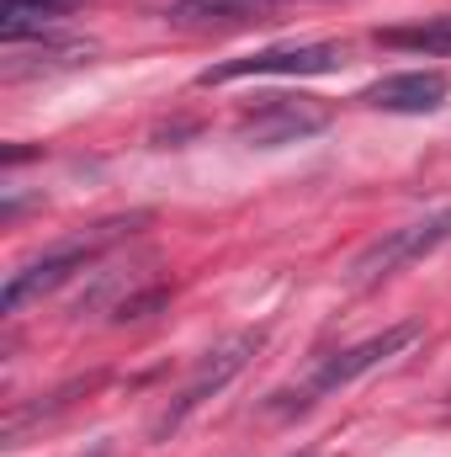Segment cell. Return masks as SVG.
<instances>
[{
  "label": "cell",
  "instance_id": "obj_10",
  "mask_svg": "<svg viewBox=\"0 0 451 457\" xmlns=\"http://www.w3.org/2000/svg\"><path fill=\"white\" fill-rule=\"evenodd\" d=\"M165 298H170V293H165V287H149V293H138V298H122V303H117V325H127V320H144V314H149V309H160V303H165Z\"/></svg>",
  "mask_w": 451,
  "mask_h": 457
},
{
  "label": "cell",
  "instance_id": "obj_2",
  "mask_svg": "<svg viewBox=\"0 0 451 457\" xmlns=\"http://www.w3.org/2000/svg\"><path fill=\"white\" fill-rule=\"evenodd\" d=\"M447 239H451V208L425 213V219H414V224L388 228L382 239H372V245L350 261V282H356V287H372V282H382L388 271H398V266H409V261H425V255L441 250Z\"/></svg>",
  "mask_w": 451,
  "mask_h": 457
},
{
  "label": "cell",
  "instance_id": "obj_11",
  "mask_svg": "<svg viewBox=\"0 0 451 457\" xmlns=\"http://www.w3.org/2000/svg\"><path fill=\"white\" fill-rule=\"evenodd\" d=\"M21 5H48V11H75V5H86V0H21Z\"/></svg>",
  "mask_w": 451,
  "mask_h": 457
},
{
  "label": "cell",
  "instance_id": "obj_6",
  "mask_svg": "<svg viewBox=\"0 0 451 457\" xmlns=\"http://www.w3.org/2000/svg\"><path fill=\"white\" fill-rule=\"evenodd\" d=\"M420 341V325L414 320H404V325H388L382 336H372V341H356L345 345V351H335L319 372H314V383H308V394H335V388H350L361 372H372V367H382L388 356H398L404 345Z\"/></svg>",
  "mask_w": 451,
  "mask_h": 457
},
{
  "label": "cell",
  "instance_id": "obj_12",
  "mask_svg": "<svg viewBox=\"0 0 451 457\" xmlns=\"http://www.w3.org/2000/svg\"><path fill=\"white\" fill-rule=\"evenodd\" d=\"M271 5H276V0H271Z\"/></svg>",
  "mask_w": 451,
  "mask_h": 457
},
{
  "label": "cell",
  "instance_id": "obj_7",
  "mask_svg": "<svg viewBox=\"0 0 451 457\" xmlns=\"http://www.w3.org/2000/svg\"><path fill=\"white\" fill-rule=\"evenodd\" d=\"M447 75L441 70H409V75H388V80H377V86H366L361 91V102L366 107H377V112H436L441 102H447Z\"/></svg>",
  "mask_w": 451,
  "mask_h": 457
},
{
  "label": "cell",
  "instance_id": "obj_5",
  "mask_svg": "<svg viewBox=\"0 0 451 457\" xmlns=\"http://www.w3.org/2000/svg\"><path fill=\"white\" fill-rule=\"evenodd\" d=\"M330 117L335 112L319 96H266L260 107L239 117V138L255 149H282V144H298L308 133H324Z\"/></svg>",
  "mask_w": 451,
  "mask_h": 457
},
{
  "label": "cell",
  "instance_id": "obj_9",
  "mask_svg": "<svg viewBox=\"0 0 451 457\" xmlns=\"http://www.w3.org/2000/svg\"><path fill=\"white\" fill-rule=\"evenodd\" d=\"M382 48H414V54H451V16L420 21V27H382Z\"/></svg>",
  "mask_w": 451,
  "mask_h": 457
},
{
  "label": "cell",
  "instance_id": "obj_4",
  "mask_svg": "<svg viewBox=\"0 0 451 457\" xmlns=\"http://www.w3.org/2000/svg\"><path fill=\"white\" fill-rule=\"evenodd\" d=\"M340 59H345L340 43H287V48L224 59V64L202 70L197 86H228V80H250V75H330V70H340Z\"/></svg>",
  "mask_w": 451,
  "mask_h": 457
},
{
  "label": "cell",
  "instance_id": "obj_8",
  "mask_svg": "<svg viewBox=\"0 0 451 457\" xmlns=\"http://www.w3.org/2000/svg\"><path fill=\"white\" fill-rule=\"evenodd\" d=\"M271 0H170V21L176 27H244L260 21Z\"/></svg>",
  "mask_w": 451,
  "mask_h": 457
},
{
  "label": "cell",
  "instance_id": "obj_3",
  "mask_svg": "<svg viewBox=\"0 0 451 457\" xmlns=\"http://www.w3.org/2000/svg\"><path fill=\"white\" fill-rule=\"evenodd\" d=\"M260 345H266V336H260V330H239V336H228V341L213 345V351H208V356L197 361V372L186 378V388H181V394L170 399V410H165V415L154 420V436L176 431V426H181V420H186V415H192V410L202 404V399H213L218 388H228V383H234V378H239V372L250 367V356H255Z\"/></svg>",
  "mask_w": 451,
  "mask_h": 457
},
{
  "label": "cell",
  "instance_id": "obj_1",
  "mask_svg": "<svg viewBox=\"0 0 451 457\" xmlns=\"http://www.w3.org/2000/svg\"><path fill=\"white\" fill-rule=\"evenodd\" d=\"M133 224H144V219H117V224H102V234H86V239H64V245H53V250H43V255H32V261H21L11 277H5V287H0V309L5 314H21L32 298H43V293H53V287H64L75 271H86L112 239H122V228L133 234Z\"/></svg>",
  "mask_w": 451,
  "mask_h": 457
}]
</instances>
